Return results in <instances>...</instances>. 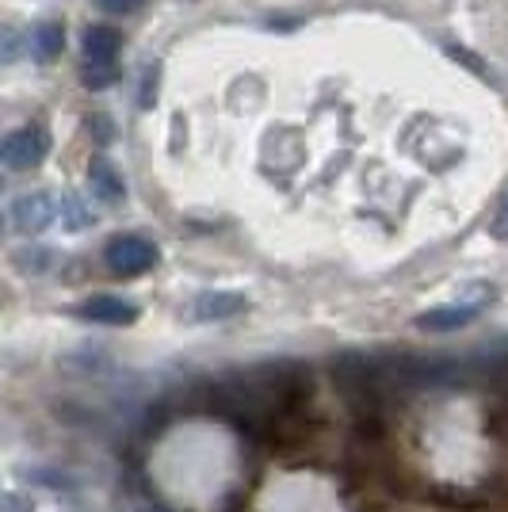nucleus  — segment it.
I'll return each instance as SVG.
<instances>
[{
	"mask_svg": "<svg viewBox=\"0 0 508 512\" xmlns=\"http://www.w3.org/2000/svg\"><path fill=\"white\" fill-rule=\"evenodd\" d=\"M107 268L115 272V276L123 279H134V276H146L153 272L157 264H161V249L142 234H119L107 241Z\"/></svg>",
	"mask_w": 508,
	"mask_h": 512,
	"instance_id": "obj_1",
	"label": "nucleus"
},
{
	"mask_svg": "<svg viewBox=\"0 0 508 512\" xmlns=\"http://www.w3.org/2000/svg\"><path fill=\"white\" fill-rule=\"evenodd\" d=\"M46 153H50V134H46L39 123L12 130V134H4V142H0V161L16 172L39 169L46 161Z\"/></svg>",
	"mask_w": 508,
	"mask_h": 512,
	"instance_id": "obj_2",
	"label": "nucleus"
},
{
	"mask_svg": "<svg viewBox=\"0 0 508 512\" xmlns=\"http://www.w3.org/2000/svg\"><path fill=\"white\" fill-rule=\"evenodd\" d=\"M54 218H58V203L46 192L20 195L12 203V222H16V230H23V234H43V230L54 226Z\"/></svg>",
	"mask_w": 508,
	"mask_h": 512,
	"instance_id": "obj_3",
	"label": "nucleus"
},
{
	"mask_svg": "<svg viewBox=\"0 0 508 512\" xmlns=\"http://www.w3.org/2000/svg\"><path fill=\"white\" fill-rule=\"evenodd\" d=\"M482 314V302H455V306H432L413 318V325L421 333H455V329H466L470 321Z\"/></svg>",
	"mask_w": 508,
	"mask_h": 512,
	"instance_id": "obj_4",
	"label": "nucleus"
},
{
	"mask_svg": "<svg viewBox=\"0 0 508 512\" xmlns=\"http://www.w3.org/2000/svg\"><path fill=\"white\" fill-rule=\"evenodd\" d=\"M245 310H249V299L237 295V291H203V295L191 299L188 318L191 321H226V318L245 314Z\"/></svg>",
	"mask_w": 508,
	"mask_h": 512,
	"instance_id": "obj_5",
	"label": "nucleus"
},
{
	"mask_svg": "<svg viewBox=\"0 0 508 512\" xmlns=\"http://www.w3.org/2000/svg\"><path fill=\"white\" fill-rule=\"evenodd\" d=\"M77 318L85 321H96V325H134L138 321V306L127 299H119V295H92L77 306Z\"/></svg>",
	"mask_w": 508,
	"mask_h": 512,
	"instance_id": "obj_6",
	"label": "nucleus"
},
{
	"mask_svg": "<svg viewBox=\"0 0 508 512\" xmlns=\"http://www.w3.org/2000/svg\"><path fill=\"white\" fill-rule=\"evenodd\" d=\"M88 184H92V192L100 195L104 203H123V199H127L123 172L115 169L107 157H92V165H88Z\"/></svg>",
	"mask_w": 508,
	"mask_h": 512,
	"instance_id": "obj_7",
	"label": "nucleus"
},
{
	"mask_svg": "<svg viewBox=\"0 0 508 512\" xmlns=\"http://www.w3.org/2000/svg\"><path fill=\"white\" fill-rule=\"evenodd\" d=\"M65 50V27L62 20H43L35 23V31H31V54H35V62H58Z\"/></svg>",
	"mask_w": 508,
	"mask_h": 512,
	"instance_id": "obj_8",
	"label": "nucleus"
},
{
	"mask_svg": "<svg viewBox=\"0 0 508 512\" xmlns=\"http://www.w3.org/2000/svg\"><path fill=\"white\" fill-rule=\"evenodd\" d=\"M119 50H123V35L115 27H107V23L85 27V58L111 62V58H119Z\"/></svg>",
	"mask_w": 508,
	"mask_h": 512,
	"instance_id": "obj_9",
	"label": "nucleus"
},
{
	"mask_svg": "<svg viewBox=\"0 0 508 512\" xmlns=\"http://www.w3.org/2000/svg\"><path fill=\"white\" fill-rule=\"evenodd\" d=\"M119 77H123L119 58H111V62H96V58H88V62L81 65V85L92 88V92H104V88H111Z\"/></svg>",
	"mask_w": 508,
	"mask_h": 512,
	"instance_id": "obj_10",
	"label": "nucleus"
},
{
	"mask_svg": "<svg viewBox=\"0 0 508 512\" xmlns=\"http://www.w3.org/2000/svg\"><path fill=\"white\" fill-rule=\"evenodd\" d=\"M62 211H65V230H73V234H77V230H88V226H96V211H92L77 192L65 195Z\"/></svg>",
	"mask_w": 508,
	"mask_h": 512,
	"instance_id": "obj_11",
	"label": "nucleus"
},
{
	"mask_svg": "<svg viewBox=\"0 0 508 512\" xmlns=\"http://www.w3.org/2000/svg\"><path fill=\"white\" fill-rule=\"evenodd\" d=\"M157 85H161V62H149L142 81H138V107L142 111H149V107L157 104Z\"/></svg>",
	"mask_w": 508,
	"mask_h": 512,
	"instance_id": "obj_12",
	"label": "nucleus"
},
{
	"mask_svg": "<svg viewBox=\"0 0 508 512\" xmlns=\"http://www.w3.org/2000/svg\"><path fill=\"white\" fill-rule=\"evenodd\" d=\"M23 54V35L16 27L0 23V62H20Z\"/></svg>",
	"mask_w": 508,
	"mask_h": 512,
	"instance_id": "obj_13",
	"label": "nucleus"
},
{
	"mask_svg": "<svg viewBox=\"0 0 508 512\" xmlns=\"http://www.w3.org/2000/svg\"><path fill=\"white\" fill-rule=\"evenodd\" d=\"M100 4V12H107V16H134L146 0H96Z\"/></svg>",
	"mask_w": 508,
	"mask_h": 512,
	"instance_id": "obj_14",
	"label": "nucleus"
},
{
	"mask_svg": "<svg viewBox=\"0 0 508 512\" xmlns=\"http://www.w3.org/2000/svg\"><path fill=\"white\" fill-rule=\"evenodd\" d=\"M92 138L107 146V142H115V123L107 119V115H92Z\"/></svg>",
	"mask_w": 508,
	"mask_h": 512,
	"instance_id": "obj_15",
	"label": "nucleus"
},
{
	"mask_svg": "<svg viewBox=\"0 0 508 512\" xmlns=\"http://www.w3.org/2000/svg\"><path fill=\"white\" fill-rule=\"evenodd\" d=\"M0 512H35V505H31V497H23V493H4V497H0Z\"/></svg>",
	"mask_w": 508,
	"mask_h": 512,
	"instance_id": "obj_16",
	"label": "nucleus"
},
{
	"mask_svg": "<svg viewBox=\"0 0 508 512\" xmlns=\"http://www.w3.org/2000/svg\"><path fill=\"white\" fill-rule=\"evenodd\" d=\"M451 54H459V58H463L466 69H474V73H486V65H482V58H474V54H466L463 46H451Z\"/></svg>",
	"mask_w": 508,
	"mask_h": 512,
	"instance_id": "obj_17",
	"label": "nucleus"
},
{
	"mask_svg": "<svg viewBox=\"0 0 508 512\" xmlns=\"http://www.w3.org/2000/svg\"><path fill=\"white\" fill-rule=\"evenodd\" d=\"M493 237H508V199L505 207H501V214H497V222H493Z\"/></svg>",
	"mask_w": 508,
	"mask_h": 512,
	"instance_id": "obj_18",
	"label": "nucleus"
},
{
	"mask_svg": "<svg viewBox=\"0 0 508 512\" xmlns=\"http://www.w3.org/2000/svg\"><path fill=\"white\" fill-rule=\"evenodd\" d=\"M138 512H157V509H138Z\"/></svg>",
	"mask_w": 508,
	"mask_h": 512,
	"instance_id": "obj_19",
	"label": "nucleus"
},
{
	"mask_svg": "<svg viewBox=\"0 0 508 512\" xmlns=\"http://www.w3.org/2000/svg\"><path fill=\"white\" fill-rule=\"evenodd\" d=\"M0 188H4V180H0Z\"/></svg>",
	"mask_w": 508,
	"mask_h": 512,
	"instance_id": "obj_20",
	"label": "nucleus"
}]
</instances>
